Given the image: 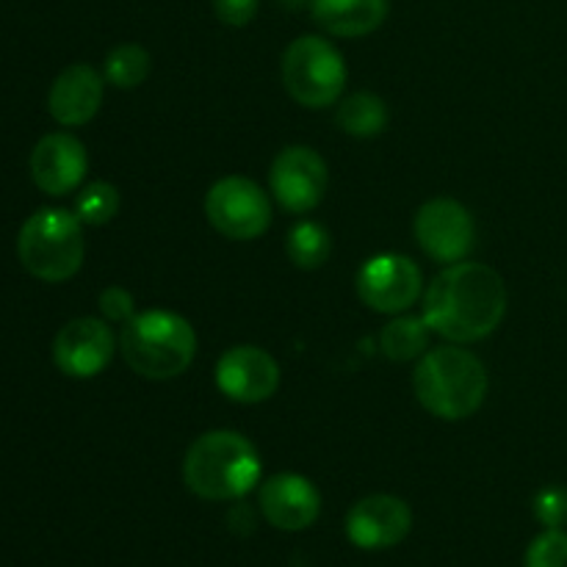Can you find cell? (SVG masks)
I'll use <instances>...</instances> for the list:
<instances>
[{"mask_svg": "<svg viewBox=\"0 0 567 567\" xmlns=\"http://www.w3.org/2000/svg\"><path fill=\"white\" fill-rule=\"evenodd\" d=\"M507 316V286L496 269L476 260L449 264L424 293V321L452 343L493 336Z\"/></svg>", "mask_w": 567, "mask_h": 567, "instance_id": "cell-1", "label": "cell"}, {"mask_svg": "<svg viewBox=\"0 0 567 567\" xmlns=\"http://www.w3.org/2000/svg\"><path fill=\"white\" fill-rule=\"evenodd\" d=\"M264 474L260 454L241 432L214 430L199 435L183 460V482L205 502H236L255 491Z\"/></svg>", "mask_w": 567, "mask_h": 567, "instance_id": "cell-2", "label": "cell"}, {"mask_svg": "<svg viewBox=\"0 0 567 567\" xmlns=\"http://www.w3.org/2000/svg\"><path fill=\"white\" fill-rule=\"evenodd\" d=\"M413 388L426 413L443 421H463L485 404L487 371L474 352L452 343L419 358Z\"/></svg>", "mask_w": 567, "mask_h": 567, "instance_id": "cell-3", "label": "cell"}, {"mask_svg": "<svg viewBox=\"0 0 567 567\" xmlns=\"http://www.w3.org/2000/svg\"><path fill=\"white\" fill-rule=\"evenodd\" d=\"M120 352L144 380H172L194 363L197 332L172 310H144L122 327Z\"/></svg>", "mask_w": 567, "mask_h": 567, "instance_id": "cell-4", "label": "cell"}, {"mask_svg": "<svg viewBox=\"0 0 567 567\" xmlns=\"http://www.w3.org/2000/svg\"><path fill=\"white\" fill-rule=\"evenodd\" d=\"M17 255L31 277L42 282H64L78 275L86 255L83 221L64 208H42L31 214L17 236Z\"/></svg>", "mask_w": 567, "mask_h": 567, "instance_id": "cell-5", "label": "cell"}, {"mask_svg": "<svg viewBox=\"0 0 567 567\" xmlns=\"http://www.w3.org/2000/svg\"><path fill=\"white\" fill-rule=\"evenodd\" d=\"M286 92L305 109H327L347 89V64L336 44L324 37H299L282 53Z\"/></svg>", "mask_w": 567, "mask_h": 567, "instance_id": "cell-6", "label": "cell"}, {"mask_svg": "<svg viewBox=\"0 0 567 567\" xmlns=\"http://www.w3.org/2000/svg\"><path fill=\"white\" fill-rule=\"evenodd\" d=\"M205 216L210 227L230 241H252L269 230L271 203L255 181L227 175L205 194Z\"/></svg>", "mask_w": 567, "mask_h": 567, "instance_id": "cell-7", "label": "cell"}, {"mask_svg": "<svg viewBox=\"0 0 567 567\" xmlns=\"http://www.w3.org/2000/svg\"><path fill=\"white\" fill-rule=\"evenodd\" d=\"M476 225L471 210L452 197H435L415 214V241L437 264H460L471 255Z\"/></svg>", "mask_w": 567, "mask_h": 567, "instance_id": "cell-8", "label": "cell"}, {"mask_svg": "<svg viewBox=\"0 0 567 567\" xmlns=\"http://www.w3.org/2000/svg\"><path fill=\"white\" fill-rule=\"evenodd\" d=\"M421 269L408 255H374L358 271V297L377 313H404L421 297Z\"/></svg>", "mask_w": 567, "mask_h": 567, "instance_id": "cell-9", "label": "cell"}, {"mask_svg": "<svg viewBox=\"0 0 567 567\" xmlns=\"http://www.w3.org/2000/svg\"><path fill=\"white\" fill-rule=\"evenodd\" d=\"M269 186L277 203L291 214H308L319 208L330 186V172L316 150L293 144L275 158L269 169Z\"/></svg>", "mask_w": 567, "mask_h": 567, "instance_id": "cell-10", "label": "cell"}, {"mask_svg": "<svg viewBox=\"0 0 567 567\" xmlns=\"http://www.w3.org/2000/svg\"><path fill=\"white\" fill-rule=\"evenodd\" d=\"M114 358V332L103 319H72L53 341V360L61 374L72 380H92L109 369Z\"/></svg>", "mask_w": 567, "mask_h": 567, "instance_id": "cell-11", "label": "cell"}, {"mask_svg": "<svg viewBox=\"0 0 567 567\" xmlns=\"http://www.w3.org/2000/svg\"><path fill=\"white\" fill-rule=\"evenodd\" d=\"M216 388L230 402L258 404L280 388V365L260 347H233L216 363Z\"/></svg>", "mask_w": 567, "mask_h": 567, "instance_id": "cell-12", "label": "cell"}, {"mask_svg": "<svg viewBox=\"0 0 567 567\" xmlns=\"http://www.w3.org/2000/svg\"><path fill=\"white\" fill-rule=\"evenodd\" d=\"M410 529H413V509L408 507V502L388 493L360 498L347 515L349 543L363 551L399 546L410 535Z\"/></svg>", "mask_w": 567, "mask_h": 567, "instance_id": "cell-13", "label": "cell"}, {"mask_svg": "<svg viewBox=\"0 0 567 567\" xmlns=\"http://www.w3.org/2000/svg\"><path fill=\"white\" fill-rule=\"evenodd\" d=\"M260 513L275 529L302 532L316 524L321 496L313 482L302 474H275L260 485Z\"/></svg>", "mask_w": 567, "mask_h": 567, "instance_id": "cell-14", "label": "cell"}, {"mask_svg": "<svg viewBox=\"0 0 567 567\" xmlns=\"http://www.w3.org/2000/svg\"><path fill=\"white\" fill-rule=\"evenodd\" d=\"M89 169L86 147L70 133H48L31 153V177L50 197L75 192Z\"/></svg>", "mask_w": 567, "mask_h": 567, "instance_id": "cell-15", "label": "cell"}, {"mask_svg": "<svg viewBox=\"0 0 567 567\" xmlns=\"http://www.w3.org/2000/svg\"><path fill=\"white\" fill-rule=\"evenodd\" d=\"M100 105H103V78L89 64L66 66L50 86L48 111L64 127L92 122Z\"/></svg>", "mask_w": 567, "mask_h": 567, "instance_id": "cell-16", "label": "cell"}, {"mask_svg": "<svg viewBox=\"0 0 567 567\" xmlns=\"http://www.w3.org/2000/svg\"><path fill=\"white\" fill-rule=\"evenodd\" d=\"M388 0H313L310 11L313 20L330 37L358 39L369 37L385 22Z\"/></svg>", "mask_w": 567, "mask_h": 567, "instance_id": "cell-17", "label": "cell"}, {"mask_svg": "<svg viewBox=\"0 0 567 567\" xmlns=\"http://www.w3.org/2000/svg\"><path fill=\"white\" fill-rule=\"evenodd\" d=\"M336 122L347 136L371 138L380 136L388 127V105L385 100L371 92H354L341 100L336 111Z\"/></svg>", "mask_w": 567, "mask_h": 567, "instance_id": "cell-18", "label": "cell"}, {"mask_svg": "<svg viewBox=\"0 0 567 567\" xmlns=\"http://www.w3.org/2000/svg\"><path fill=\"white\" fill-rule=\"evenodd\" d=\"M430 336L432 330L424 321V316L421 319L419 316H396L380 332L382 354L388 360H396V363L424 358L430 352Z\"/></svg>", "mask_w": 567, "mask_h": 567, "instance_id": "cell-19", "label": "cell"}, {"mask_svg": "<svg viewBox=\"0 0 567 567\" xmlns=\"http://www.w3.org/2000/svg\"><path fill=\"white\" fill-rule=\"evenodd\" d=\"M286 252L297 269L313 271L319 269V266H324L327 258H330L332 238L319 221H310V219L297 221V225L288 230Z\"/></svg>", "mask_w": 567, "mask_h": 567, "instance_id": "cell-20", "label": "cell"}, {"mask_svg": "<svg viewBox=\"0 0 567 567\" xmlns=\"http://www.w3.org/2000/svg\"><path fill=\"white\" fill-rule=\"evenodd\" d=\"M153 70V59L136 42H125L114 48L105 59V81L116 89H136L147 81Z\"/></svg>", "mask_w": 567, "mask_h": 567, "instance_id": "cell-21", "label": "cell"}, {"mask_svg": "<svg viewBox=\"0 0 567 567\" xmlns=\"http://www.w3.org/2000/svg\"><path fill=\"white\" fill-rule=\"evenodd\" d=\"M116 210H120V192H116V186H111L105 181L89 183L75 199V216L83 225H109L116 216Z\"/></svg>", "mask_w": 567, "mask_h": 567, "instance_id": "cell-22", "label": "cell"}, {"mask_svg": "<svg viewBox=\"0 0 567 567\" xmlns=\"http://www.w3.org/2000/svg\"><path fill=\"white\" fill-rule=\"evenodd\" d=\"M524 567H567V535L563 529H546L526 548Z\"/></svg>", "mask_w": 567, "mask_h": 567, "instance_id": "cell-23", "label": "cell"}, {"mask_svg": "<svg viewBox=\"0 0 567 567\" xmlns=\"http://www.w3.org/2000/svg\"><path fill=\"white\" fill-rule=\"evenodd\" d=\"M535 518L546 529H559L567 524V491L565 487H546L535 496Z\"/></svg>", "mask_w": 567, "mask_h": 567, "instance_id": "cell-24", "label": "cell"}, {"mask_svg": "<svg viewBox=\"0 0 567 567\" xmlns=\"http://www.w3.org/2000/svg\"><path fill=\"white\" fill-rule=\"evenodd\" d=\"M133 293L125 291L122 286H109L103 293H100V313L105 316L109 321H125L133 319Z\"/></svg>", "mask_w": 567, "mask_h": 567, "instance_id": "cell-25", "label": "cell"}, {"mask_svg": "<svg viewBox=\"0 0 567 567\" xmlns=\"http://www.w3.org/2000/svg\"><path fill=\"white\" fill-rule=\"evenodd\" d=\"M214 14L230 28L249 25L258 14V0H214Z\"/></svg>", "mask_w": 567, "mask_h": 567, "instance_id": "cell-26", "label": "cell"}, {"mask_svg": "<svg viewBox=\"0 0 567 567\" xmlns=\"http://www.w3.org/2000/svg\"><path fill=\"white\" fill-rule=\"evenodd\" d=\"M282 3H288V6H291V9H297V6H302V3H313V0H282Z\"/></svg>", "mask_w": 567, "mask_h": 567, "instance_id": "cell-27", "label": "cell"}]
</instances>
